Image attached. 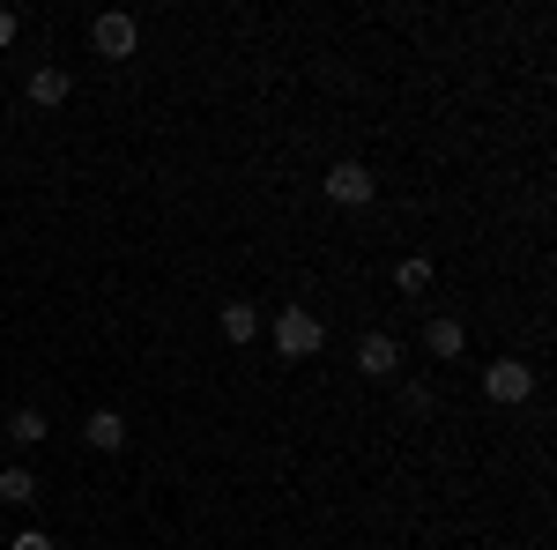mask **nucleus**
Instances as JSON below:
<instances>
[{
	"mask_svg": "<svg viewBox=\"0 0 557 550\" xmlns=\"http://www.w3.org/2000/svg\"><path fill=\"white\" fill-rule=\"evenodd\" d=\"M320 342H327V328L305 313V305H290V313H275V350L298 365V357H320Z\"/></svg>",
	"mask_w": 557,
	"mask_h": 550,
	"instance_id": "obj_1",
	"label": "nucleus"
},
{
	"mask_svg": "<svg viewBox=\"0 0 557 550\" xmlns=\"http://www.w3.org/2000/svg\"><path fill=\"white\" fill-rule=\"evenodd\" d=\"M483 394L513 410V402H528V394H535V372H528L520 357H491V372H483Z\"/></svg>",
	"mask_w": 557,
	"mask_h": 550,
	"instance_id": "obj_2",
	"label": "nucleus"
},
{
	"mask_svg": "<svg viewBox=\"0 0 557 550\" xmlns=\"http://www.w3.org/2000/svg\"><path fill=\"white\" fill-rule=\"evenodd\" d=\"M372 194H380V179H372L364 164H349V157H343V164L327 171V201H335V209H364Z\"/></svg>",
	"mask_w": 557,
	"mask_h": 550,
	"instance_id": "obj_3",
	"label": "nucleus"
},
{
	"mask_svg": "<svg viewBox=\"0 0 557 550\" xmlns=\"http://www.w3.org/2000/svg\"><path fill=\"white\" fill-rule=\"evenodd\" d=\"M134 38H141V30H134V15H120V8L89 23V45H97L104 60H127V52H134Z\"/></svg>",
	"mask_w": 557,
	"mask_h": 550,
	"instance_id": "obj_4",
	"label": "nucleus"
},
{
	"mask_svg": "<svg viewBox=\"0 0 557 550\" xmlns=\"http://www.w3.org/2000/svg\"><path fill=\"white\" fill-rule=\"evenodd\" d=\"M394 365H401L394 335H364L357 342V372H364V380H394Z\"/></svg>",
	"mask_w": 557,
	"mask_h": 550,
	"instance_id": "obj_5",
	"label": "nucleus"
},
{
	"mask_svg": "<svg viewBox=\"0 0 557 550\" xmlns=\"http://www.w3.org/2000/svg\"><path fill=\"white\" fill-rule=\"evenodd\" d=\"M83 439L97 454H120V447H127V417H120V410H97V417H83Z\"/></svg>",
	"mask_w": 557,
	"mask_h": 550,
	"instance_id": "obj_6",
	"label": "nucleus"
},
{
	"mask_svg": "<svg viewBox=\"0 0 557 550\" xmlns=\"http://www.w3.org/2000/svg\"><path fill=\"white\" fill-rule=\"evenodd\" d=\"M253 335H260V305L231 297V305H223V342H253Z\"/></svg>",
	"mask_w": 557,
	"mask_h": 550,
	"instance_id": "obj_7",
	"label": "nucleus"
},
{
	"mask_svg": "<svg viewBox=\"0 0 557 550\" xmlns=\"http://www.w3.org/2000/svg\"><path fill=\"white\" fill-rule=\"evenodd\" d=\"M67 68H38V75H30V105H45V112H52V105H67Z\"/></svg>",
	"mask_w": 557,
	"mask_h": 550,
	"instance_id": "obj_8",
	"label": "nucleus"
},
{
	"mask_svg": "<svg viewBox=\"0 0 557 550\" xmlns=\"http://www.w3.org/2000/svg\"><path fill=\"white\" fill-rule=\"evenodd\" d=\"M461 342H469V335H461V320H431V328H424L431 357H461Z\"/></svg>",
	"mask_w": 557,
	"mask_h": 550,
	"instance_id": "obj_9",
	"label": "nucleus"
},
{
	"mask_svg": "<svg viewBox=\"0 0 557 550\" xmlns=\"http://www.w3.org/2000/svg\"><path fill=\"white\" fill-rule=\"evenodd\" d=\"M0 499H8V506H30V499H38V476H30V468H0Z\"/></svg>",
	"mask_w": 557,
	"mask_h": 550,
	"instance_id": "obj_10",
	"label": "nucleus"
},
{
	"mask_svg": "<svg viewBox=\"0 0 557 550\" xmlns=\"http://www.w3.org/2000/svg\"><path fill=\"white\" fill-rule=\"evenodd\" d=\"M45 431H52V417H38V410H15V417H8V439H15V447H38Z\"/></svg>",
	"mask_w": 557,
	"mask_h": 550,
	"instance_id": "obj_11",
	"label": "nucleus"
},
{
	"mask_svg": "<svg viewBox=\"0 0 557 550\" xmlns=\"http://www.w3.org/2000/svg\"><path fill=\"white\" fill-rule=\"evenodd\" d=\"M394 283H401L409 297H424L431 291V260H401V268H394Z\"/></svg>",
	"mask_w": 557,
	"mask_h": 550,
	"instance_id": "obj_12",
	"label": "nucleus"
},
{
	"mask_svg": "<svg viewBox=\"0 0 557 550\" xmlns=\"http://www.w3.org/2000/svg\"><path fill=\"white\" fill-rule=\"evenodd\" d=\"M8 550H52V536H38V528H23V536H15Z\"/></svg>",
	"mask_w": 557,
	"mask_h": 550,
	"instance_id": "obj_13",
	"label": "nucleus"
},
{
	"mask_svg": "<svg viewBox=\"0 0 557 550\" xmlns=\"http://www.w3.org/2000/svg\"><path fill=\"white\" fill-rule=\"evenodd\" d=\"M15 38V8H0V45Z\"/></svg>",
	"mask_w": 557,
	"mask_h": 550,
	"instance_id": "obj_14",
	"label": "nucleus"
}]
</instances>
